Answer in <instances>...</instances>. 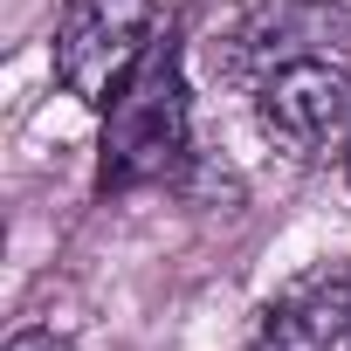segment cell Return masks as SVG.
<instances>
[{"mask_svg":"<svg viewBox=\"0 0 351 351\" xmlns=\"http://www.w3.org/2000/svg\"><path fill=\"white\" fill-rule=\"evenodd\" d=\"M344 165H351V152H344Z\"/></svg>","mask_w":351,"mask_h":351,"instance_id":"52a82bcc","label":"cell"},{"mask_svg":"<svg viewBox=\"0 0 351 351\" xmlns=\"http://www.w3.org/2000/svg\"><path fill=\"white\" fill-rule=\"evenodd\" d=\"M289 56H351V14L337 0H262L234 35V76L255 83Z\"/></svg>","mask_w":351,"mask_h":351,"instance_id":"277c9868","label":"cell"},{"mask_svg":"<svg viewBox=\"0 0 351 351\" xmlns=\"http://www.w3.org/2000/svg\"><path fill=\"white\" fill-rule=\"evenodd\" d=\"M8 351H76V344H69V337H56V330H42V324H35V330H14V337H8Z\"/></svg>","mask_w":351,"mask_h":351,"instance_id":"8992f818","label":"cell"},{"mask_svg":"<svg viewBox=\"0 0 351 351\" xmlns=\"http://www.w3.org/2000/svg\"><path fill=\"white\" fill-rule=\"evenodd\" d=\"M248 90L262 131L289 158L317 165L330 152H351V56H289L262 69Z\"/></svg>","mask_w":351,"mask_h":351,"instance_id":"7a4b0ae2","label":"cell"},{"mask_svg":"<svg viewBox=\"0 0 351 351\" xmlns=\"http://www.w3.org/2000/svg\"><path fill=\"white\" fill-rule=\"evenodd\" d=\"M97 186L104 193H138L165 186L193 152V104H186V56L180 28H158L117 97L104 104V145H97Z\"/></svg>","mask_w":351,"mask_h":351,"instance_id":"6da1fadb","label":"cell"},{"mask_svg":"<svg viewBox=\"0 0 351 351\" xmlns=\"http://www.w3.org/2000/svg\"><path fill=\"white\" fill-rule=\"evenodd\" d=\"M158 0H62V21H56V83L104 110L117 97V83L131 76V62L145 56Z\"/></svg>","mask_w":351,"mask_h":351,"instance_id":"3957f363","label":"cell"},{"mask_svg":"<svg viewBox=\"0 0 351 351\" xmlns=\"http://www.w3.org/2000/svg\"><path fill=\"white\" fill-rule=\"evenodd\" d=\"M337 337H351V269H317L262 310L241 351H337Z\"/></svg>","mask_w":351,"mask_h":351,"instance_id":"5b68a950","label":"cell"}]
</instances>
